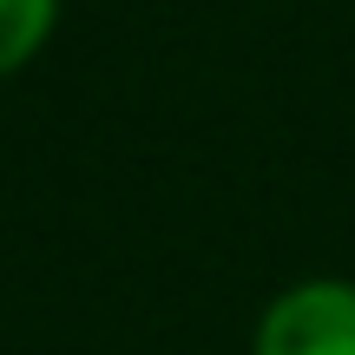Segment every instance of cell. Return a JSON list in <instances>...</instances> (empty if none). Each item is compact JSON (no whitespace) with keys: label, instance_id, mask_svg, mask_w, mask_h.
<instances>
[{"label":"cell","instance_id":"1","mask_svg":"<svg viewBox=\"0 0 355 355\" xmlns=\"http://www.w3.org/2000/svg\"><path fill=\"white\" fill-rule=\"evenodd\" d=\"M257 355H355V290L349 283H296L277 296L257 329Z\"/></svg>","mask_w":355,"mask_h":355},{"label":"cell","instance_id":"2","mask_svg":"<svg viewBox=\"0 0 355 355\" xmlns=\"http://www.w3.org/2000/svg\"><path fill=\"white\" fill-rule=\"evenodd\" d=\"M53 7L60 0H0V79L40 53V40L53 33Z\"/></svg>","mask_w":355,"mask_h":355}]
</instances>
